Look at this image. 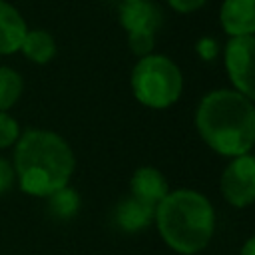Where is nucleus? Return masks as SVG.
Instances as JSON below:
<instances>
[{"label":"nucleus","mask_w":255,"mask_h":255,"mask_svg":"<svg viewBox=\"0 0 255 255\" xmlns=\"http://www.w3.org/2000/svg\"><path fill=\"white\" fill-rule=\"evenodd\" d=\"M14 171L20 189L32 197H50L70 185L76 157L70 143L52 129L32 128L14 143Z\"/></svg>","instance_id":"obj_1"},{"label":"nucleus","mask_w":255,"mask_h":255,"mask_svg":"<svg viewBox=\"0 0 255 255\" xmlns=\"http://www.w3.org/2000/svg\"><path fill=\"white\" fill-rule=\"evenodd\" d=\"M195 128L207 147L219 155L251 153L255 143L253 100L229 88L211 90L195 110Z\"/></svg>","instance_id":"obj_2"},{"label":"nucleus","mask_w":255,"mask_h":255,"mask_svg":"<svg viewBox=\"0 0 255 255\" xmlns=\"http://www.w3.org/2000/svg\"><path fill=\"white\" fill-rule=\"evenodd\" d=\"M153 223L163 243L179 255L203 251L215 231V209L207 195L197 189L179 187L155 205Z\"/></svg>","instance_id":"obj_3"},{"label":"nucleus","mask_w":255,"mask_h":255,"mask_svg":"<svg viewBox=\"0 0 255 255\" xmlns=\"http://www.w3.org/2000/svg\"><path fill=\"white\" fill-rule=\"evenodd\" d=\"M131 92L135 100L151 110H165L173 106L183 90V76L179 66L163 54H147L137 60L131 70Z\"/></svg>","instance_id":"obj_4"},{"label":"nucleus","mask_w":255,"mask_h":255,"mask_svg":"<svg viewBox=\"0 0 255 255\" xmlns=\"http://www.w3.org/2000/svg\"><path fill=\"white\" fill-rule=\"evenodd\" d=\"M120 24L128 32V44L135 56L151 54L155 32L161 26V12L151 0L124 2L120 8Z\"/></svg>","instance_id":"obj_5"},{"label":"nucleus","mask_w":255,"mask_h":255,"mask_svg":"<svg viewBox=\"0 0 255 255\" xmlns=\"http://www.w3.org/2000/svg\"><path fill=\"white\" fill-rule=\"evenodd\" d=\"M219 189L231 207L243 209L255 201V159L251 153L231 157L221 171Z\"/></svg>","instance_id":"obj_6"},{"label":"nucleus","mask_w":255,"mask_h":255,"mask_svg":"<svg viewBox=\"0 0 255 255\" xmlns=\"http://www.w3.org/2000/svg\"><path fill=\"white\" fill-rule=\"evenodd\" d=\"M253 36H231L223 50V62L233 90L253 100Z\"/></svg>","instance_id":"obj_7"},{"label":"nucleus","mask_w":255,"mask_h":255,"mask_svg":"<svg viewBox=\"0 0 255 255\" xmlns=\"http://www.w3.org/2000/svg\"><path fill=\"white\" fill-rule=\"evenodd\" d=\"M129 191H131V197L155 209V205L169 193V185L157 167L141 165L133 171L129 179Z\"/></svg>","instance_id":"obj_8"},{"label":"nucleus","mask_w":255,"mask_h":255,"mask_svg":"<svg viewBox=\"0 0 255 255\" xmlns=\"http://www.w3.org/2000/svg\"><path fill=\"white\" fill-rule=\"evenodd\" d=\"M219 22L225 34L253 36L255 32V0H223Z\"/></svg>","instance_id":"obj_9"},{"label":"nucleus","mask_w":255,"mask_h":255,"mask_svg":"<svg viewBox=\"0 0 255 255\" xmlns=\"http://www.w3.org/2000/svg\"><path fill=\"white\" fill-rule=\"evenodd\" d=\"M28 32L26 20L14 4L0 0V56L16 54Z\"/></svg>","instance_id":"obj_10"},{"label":"nucleus","mask_w":255,"mask_h":255,"mask_svg":"<svg viewBox=\"0 0 255 255\" xmlns=\"http://www.w3.org/2000/svg\"><path fill=\"white\" fill-rule=\"evenodd\" d=\"M153 213H155L153 207H149V205H145L139 199L129 195V197H124L116 205L114 221L122 231L137 233V231H141L153 223Z\"/></svg>","instance_id":"obj_11"},{"label":"nucleus","mask_w":255,"mask_h":255,"mask_svg":"<svg viewBox=\"0 0 255 255\" xmlns=\"http://www.w3.org/2000/svg\"><path fill=\"white\" fill-rule=\"evenodd\" d=\"M20 52L34 64H48L54 56H56V42H54V36L46 30H28L24 40H22V46H20Z\"/></svg>","instance_id":"obj_12"},{"label":"nucleus","mask_w":255,"mask_h":255,"mask_svg":"<svg viewBox=\"0 0 255 255\" xmlns=\"http://www.w3.org/2000/svg\"><path fill=\"white\" fill-rule=\"evenodd\" d=\"M22 92H24L22 76L10 66H0V112H8L12 106H16Z\"/></svg>","instance_id":"obj_13"},{"label":"nucleus","mask_w":255,"mask_h":255,"mask_svg":"<svg viewBox=\"0 0 255 255\" xmlns=\"http://www.w3.org/2000/svg\"><path fill=\"white\" fill-rule=\"evenodd\" d=\"M46 199H48V211H50L56 219H62V221L74 217V215L78 213V209H80V195H78V191H76L74 187H70V185H66V187L54 191V193H52L50 197H46Z\"/></svg>","instance_id":"obj_14"},{"label":"nucleus","mask_w":255,"mask_h":255,"mask_svg":"<svg viewBox=\"0 0 255 255\" xmlns=\"http://www.w3.org/2000/svg\"><path fill=\"white\" fill-rule=\"evenodd\" d=\"M20 137V124L8 112H0V149L14 145Z\"/></svg>","instance_id":"obj_15"},{"label":"nucleus","mask_w":255,"mask_h":255,"mask_svg":"<svg viewBox=\"0 0 255 255\" xmlns=\"http://www.w3.org/2000/svg\"><path fill=\"white\" fill-rule=\"evenodd\" d=\"M16 183V171L12 161H8L6 157H0V195L8 193Z\"/></svg>","instance_id":"obj_16"},{"label":"nucleus","mask_w":255,"mask_h":255,"mask_svg":"<svg viewBox=\"0 0 255 255\" xmlns=\"http://www.w3.org/2000/svg\"><path fill=\"white\" fill-rule=\"evenodd\" d=\"M169 6L175 10V12H181V14H189V12H195L199 10L207 0H167Z\"/></svg>","instance_id":"obj_17"},{"label":"nucleus","mask_w":255,"mask_h":255,"mask_svg":"<svg viewBox=\"0 0 255 255\" xmlns=\"http://www.w3.org/2000/svg\"><path fill=\"white\" fill-rule=\"evenodd\" d=\"M199 54H201V58L211 60V58L217 54V46H215V42H213L211 38H203V40L199 42Z\"/></svg>","instance_id":"obj_18"},{"label":"nucleus","mask_w":255,"mask_h":255,"mask_svg":"<svg viewBox=\"0 0 255 255\" xmlns=\"http://www.w3.org/2000/svg\"><path fill=\"white\" fill-rule=\"evenodd\" d=\"M239 255H255V239L253 237H249L245 241V245L241 247V253Z\"/></svg>","instance_id":"obj_19"},{"label":"nucleus","mask_w":255,"mask_h":255,"mask_svg":"<svg viewBox=\"0 0 255 255\" xmlns=\"http://www.w3.org/2000/svg\"><path fill=\"white\" fill-rule=\"evenodd\" d=\"M124 2H139V0H124Z\"/></svg>","instance_id":"obj_20"}]
</instances>
